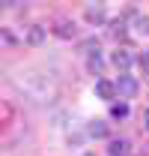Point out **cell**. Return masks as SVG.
<instances>
[{
  "mask_svg": "<svg viewBox=\"0 0 149 156\" xmlns=\"http://www.w3.org/2000/svg\"><path fill=\"white\" fill-rule=\"evenodd\" d=\"M95 96L104 99V102L116 99V84H113V81H108V78H98V81H95Z\"/></svg>",
  "mask_w": 149,
  "mask_h": 156,
  "instance_id": "7a4b0ae2",
  "label": "cell"
},
{
  "mask_svg": "<svg viewBox=\"0 0 149 156\" xmlns=\"http://www.w3.org/2000/svg\"><path fill=\"white\" fill-rule=\"evenodd\" d=\"M113 66H116V69H122V72H125V69L131 66V54L125 51V48H119V51H113Z\"/></svg>",
  "mask_w": 149,
  "mask_h": 156,
  "instance_id": "3957f363",
  "label": "cell"
},
{
  "mask_svg": "<svg viewBox=\"0 0 149 156\" xmlns=\"http://www.w3.org/2000/svg\"><path fill=\"white\" fill-rule=\"evenodd\" d=\"M90 135L93 138H104L108 135V123H104V120H93V123H90Z\"/></svg>",
  "mask_w": 149,
  "mask_h": 156,
  "instance_id": "5b68a950",
  "label": "cell"
},
{
  "mask_svg": "<svg viewBox=\"0 0 149 156\" xmlns=\"http://www.w3.org/2000/svg\"><path fill=\"white\" fill-rule=\"evenodd\" d=\"M143 123H146V129H149V111H146V114H143Z\"/></svg>",
  "mask_w": 149,
  "mask_h": 156,
  "instance_id": "4fadbf2b",
  "label": "cell"
},
{
  "mask_svg": "<svg viewBox=\"0 0 149 156\" xmlns=\"http://www.w3.org/2000/svg\"><path fill=\"white\" fill-rule=\"evenodd\" d=\"M108 153L111 156H125L128 153V141H125V138H113L111 147H108Z\"/></svg>",
  "mask_w": 149,
  "mask_h": 156,
  "instance_id": "277c9868",
  "label": "cell"
},
{
  "mask_svg": "<svg viewBox=\"0 0 149 156\" xmlns=\"http://www.w3.org/2000/svg\"><path fill=\"white\" fill-rule=\"evenodd\" d=\"M57 36H63V39L74 36V24L72 21H57Z\"/></svg>",
  "mask_w": 149,
  "mask_h": 156,
  "instance_id": "8992f818",
  "label": "cell"
},
{
  "mask_svg": "<svg viewBox=\"0 0 149 156\" xmlns=\"http://www.w3.org/2000/svg\"><path fill=\"white\" fill-rule=\"evenodd\" d=\"M116 93H119V99H134L137 96V81L131 75H119V81H116Z\"/></svg>",
  "mask_w": 149,
  "mask_h": 156,
  "instance_id": "6da1fadb",
  "label": "cell"
},
{
  "mask_svg": "<svg viewBox=\"0 0 149 156\" xmlns=\"http://www.w3.org/2000/svg\"><path fill=\"white\" fill-rule=\"evenodd\" d=\"M140 69L149 75V51H146V54H140Z\"/></svg>",
  "mask_w": 149,
  "mask_h": 156,
  "instance_id": "7c38bea8",
  "label": "cell"
},
{
  "mask_svg": "<svg viewBox=\"0 0 149 156\" xmlns=\"http://www.w3.org/2000/svg\"><path fill=\"white\" fill-rule=\"evenodd\" d=\"M137 33L149 36V18H137Z\"/></svg>",
  "mask_w": 149,
  "mask_h": 156,
  "instance_id": "8fae6325",
  "label": "cell"
},
{
  "mask_svg": "<svg viewBox=\"0 0 149 156\" xmlns=\"http://www.w3.org/2000/svg\"><path fill=\"white\" fill-rule=\"evenodd\" d=\"M87 21L101 24V21H104V9H101V6H90V9H87Z\"/></svg>",
  "mask_w": 149,
  "mask_h": 156,
  "instance_id": "52a82bcc",
  "label": "cell"
},
{
  "mask_svg": "<svg viewBox=\"0 0 149 156\" xmlns=\"http://www.w3.org/2000/svg\"><path fill=\"white\" fill-rule=\"evenodd\" d=\"M90 72H101V57H98V51H90Z\"/></svg>",
  "mask_w": 149,
  "mask_h": 156,
  "instance_id": "30bf717a",
  "label": "cell"
},
{
  "mask_svg": "<svg viewBox=\"0 0 149 156\" xmlns=\"http://www.w3.org/2000/svg\"><path fill=\"white\" fill-rule=\"evenodd\" d=\"M42 39H45V30H42V27H30V33H27V42H30V45H39Z\"/></svg>",
  "mask_w": 149,
  "mask_h": 156,
  "instance_id": "9c48e42d",
  "label": "cell"
},
{
  "mask_svg": "<svg viewBox=\"0 0 149 156\" xmlns=\"http://www.w3.org/2000/svg\"><path fill=\"white\" fill-rule=\"evenodd\" d=\"M111 114L116 117V120L128 117V105H125V102H113V105H111Z\"/></svg>",
  "mask_w": 149,
  "mask_h": 156,
  "instance_id": "ba28073f",
  "label": "cell"
}]
</instances>
